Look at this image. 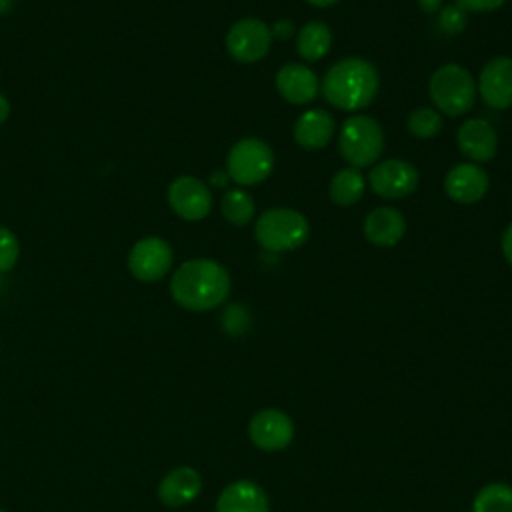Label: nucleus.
<instances>
[{
	"mask_svg": "<svg viewBox=\"0 0 512 512\" xmlns=\"http://www.w3.org/2000/svg\"><path fill=\"white\" fill-rule=\"evenodd\" d=\"M502 254H504L506 262L512 266V224L502 234Z\"/></svg>",
	"mask_w": 512,
	"mask_h": 512,
	"instance_id": "obj_30",
	"label": "nucleus"
},
{
	"mask_svg": "<svg viewBox=\"0 0 512 512\" xmlns=\"http://www.w3.org/2000/svg\"><path fill=\"white\" fill-rule=\"evenodd\" d=\"M306 2L312 4V6H318V8H326V6H332V4H336L340 0H306Z\"/></svg>",
	"mask_w": 512,
	"mask_h": 512,
	"instance_id": "obj_33",
	"label": "nucleus"
},
{
	"mask_svg": "<svg viewBox=\"0 0 512 512\" xmlns=\"http://www.w3.org/2000/svg\"><path fill=\"white\" fill-rule=\"evenodd\" d=\"M18 254H20V248L14 232L0 226V272L12 270L18 260Z\"/></svg>",
	"mask_w": 512,
	"mask_h": 512,
	"instance_id": "obj_26",
	"label": "nucleus"
},
{
	"mask_svg": "<svg viewBox=\"0 0 512 512\" xmlns=\"http://www.w3.org/2000/svg\"><path fill=\"white\" fill-rule=\"evenodd\" d=\"M504 2L506 0H456V4L466 12H490L500 8Z\"/></svg>",
	"mask_w": 512,
	"mask_h": 512,
	"instance_id": "obj_28",
	"label": "nucleus"
},
{
	"mask_svg": "<svg viewBox=\"0 0 512 512\" xmlns=\"http://www.w3.org/2000/svg\"><path fill=\"white\" fill-rule=\"evenodd\" d=\"M212 182H214L216 186H224V184H226V174H222V172L212 174Z\"/></svg>",
	"mask_w": 512,
	"mask_h": 512,
	"instance_id": "obj_35",
	"label": "nucleus"
},
{
	"mask_svg": "<svg viewBox=\"0 0 512 512\" xmlns=\"http://www.w3.org/2000/svg\"><path fill=\"white\" fill-rule=\"evenodd\" d=\"M268 508L264 488L252 480L228 484L216 500V512H268Z\"/></svg>",
	"mask_w": 512,
	"mask_h": 512,
	"instance_id": "obj_17",
	"label": "nucleus"
},
{
	"mask_svg": "<svg viewBox=\"0 0 512 512\" xmlns=\"http://www.w3.org/2000/svg\"><path fill=\"white\" fill-rule=\"evenodd\" d=\"M340 154L352 168L374 164L384 148V132L370 116H352L342 124L338 138Z\"/></svg>",
	"mask_w": 512,
	"mask_h": 512,
	"instance_id": "obj_5",
	"label": "nucleus"
},
{
	"mask_svg": "<svg viewBox=\"0 0 512 512\" xmlns=\"http://www.w3.org/2000/svg\"><path fill=\"white\" fill-rule=\"evenodd\" d=\"M334 134V118L322 108L306 110L294 124V140L306 150L324 148Z\"/></svg>",
	"mask_w": 512,
	"mask_h": 512,
	"instance_id": "obj_19",
	"label": "nucleus"
},
{
	"mask_svg": "<svg viewBox=\"0 0 512 512\" xmlns=\"http://www.w3.org/2000/svg\"><path fill=\"white\" fill-rule=\"evenodd\" d=\"M168 204L176 216L196 222L212 210V194L204 182L192 176H180L168 186Z\"/></svg>",
	"mask_w": 512,
	"mask_h": 512,
	"instance_id": "obj_10",
	"label": "nucleus"
},
{
	"mask_svg": "<svg viewBox=\"0 0 512 512\" xmlns=\"http://www.w3.org/2000/svg\"><path fill=\"white\" fill-rule=\"evenodd\" d=\"M308 220L292 208H270L262 212L254 226V236L264 250L290 252L308 240Z\"/></svg>",
	"mask_w": 512,
	"mask_h": 512,
	"instance_id": "obj_3",
	"label": "nucleus"
},
{
	"mask_svg": "<svg viewBox=\"0 0 512 512\" xmlns=\"http://www.w3.org/2000/svg\"><path fill=\"white\" fill-rule=\"evenodd\" d=\"M430 98L448 116L466 114L476 98L472 74L458 64L440 66L430 78Z\"/></svg>",
	"mask_w": 512,
	"mask_h": 512,
	"instance_id": "obj_4",
	"label": "nucleus"
},
{
	"mask_svg": "<svg viewBox=\"0 0 512 512\" xmlns=\"http://www.w3.org/2000/svg\"><path fill=\"white\" fill-rule=\"evenodd\" d=\"M0 512H6V510H0Z\"/></svg>",
	"mask_w": 512,
	"mask_h": 512,
	"instance_id": "obj_36",
	"label": "nucleus"
},
{
	"mask_svg": "<svg viewBox=\"0 0 512 512\" xmlns=\"http://www.w3.org/2000/svg\"><path fill=\"white\" fill-rule=\"evenodd\" d=\"M222 326H224V330H226L228 334H232V336H238V334L246 332L248 326H250V314H248V310H246L242 304H232V306H228V308L224 310V314H222Z\"/></svg>",
	"mask_w": 512,
	"mask_h": 512,
	"instance_id": "obj_25",
	"label": "nucleus"
},
{
	"mask_svg": "<svg viewBox=\"0 0 512 512\" xmlns=\"http://www.w3.org/2000/svg\"><path fill=\"white\" fill-rule=\"evenodd\" d=\"M202 490V478L192 466H178L170 470L158 484V498L170 508L192 502Z\"/></svg>",
	"mask_w": 512,
	"mask_h": 512,
	"instance_id": "obj_16",
	"label": "nucleus"
},
{
	"mask_svg": "<svg viewBox=\"0 0 512 512\" xmlns=\"http://www.w3.org/2000/svg\"><path fill=\"white\" fill-rule=\"evenodd\" d=\"M14 2H16V0H0V14L10 12L12 6H14Z\"/></svg>",
	"mask_w": 512,
	"mask_h": 512,
	"instance_id": "obj_34",
	"label": "nucleus"
},
{
	"mask_svg": "<svg viewBox=\"0 0 512 512\" xmlns=\"http://www.w3.org/2000/svg\"><path fill=\"white\" fill-rule=\"evenodd\" d=\"M478 90L490 108L512 106V58L496 56L480 72Z\"/></svg>",
	"mask_w": 512,
	"mask_h": 512,
	"instance_id": "obj_12",
	"label": "nucleus"
},
{
	"mask_svg": "<svg viewBox=\"0 0 512 512\" xmlns=\"http://www.w3.org/2000/svg\"><path fill=\"white\" fill-rule=\"evenodd\" d=\"M418 180H420L418 170L410 162L398 160V158L378 162L368 174L372 192L388 200H396L412 194L418 186Z\"/></svg>",
	"mask_w": 512,
	"mask_h": 512,
	"instance_id": "obj_8",
	"label": "nucleus"
},
{
	"mask_svg": "<svg viewBox=\"0 0 512 512\" xmlns=\"http://www.w3.org/2000/svg\"><path fill=\"white\" fill-rule=\"evenodd\" d=\"M272 44L270 28L258 18H244L230 26L226 34V50L228 54L242 62L250 64L264 58Z\"/></svg>",
	"mask_w": 512,
	"mask_h": 512,
	"instance_id": "obj_7",
	"label": "nucleus"
},
{
	"mask_svg": "<svg viewBox=\"0 0 512 512\" xmlns=\"http://www.w3.org/2000/svg\"><path fill=\"white\" fill-rule=\"evenodd\" d=\"M378 72L364 58H344L328 68L322 78L324 98L338 110L366 108L378 92Z\"/></svg>",
	"mask_w": 512,
	"mask_h": 512,
	"instance_id": "obj_2",
	"label": "nucleus"
},
{
	"mask_svg": "<svg viewBox=\"0 0 512 512\" xmlns=\"http://www.w3.org/2000/svg\"><path fill=\"white\" fill-rule=\"evenodd\" d=\"M248 436L260 450L276 452L292 442L294 424L282 410L266 408L250 418Z\"/></svg>",
	"mask_w": 512,
	"mask_h": 512,
	"instance_id": "obj_11",
	"label": "nucleus"
},
{
	"mask_svg": "<svg viewBox=\"0 0 512 512\" xmlns=\"http://www.w3.org/2000/svg\"><path fill=\"white\" fill-rule=\"evenodd\" d=\"M272 32V38H278V40H288L292 34H294V24L290 20H278L274 22V26L270 28Z\"/></svg>",
	"mask_w": 512,
	"mask_h": 512,
	"instance_id": "obj_29",
	"label": "nucleus"
},
{
	"mask_svg": "<svg viewBox=\"0 0 512 512\" xmlns=\"http://www.w3.org/2000/svg\"><path fill=\"white\" fill-rule=\"evenodd\" d=\"M220 208H222L224 218H226L228 222L236 224V226L248 224V222L254 218V212H256V206H254L252 196H250L248 192L240 190V188L228 190V192L222 196Z\"/></svg>",
	"mask_w": 512,
	"mask_h": 512,
	"instance_id": "obj_23",
	"label": "nucleus"
},
{
	"mask_svg": "<svg viewBox=\"0 0 512 512\" xmlns=\"http://www.w3.org/2000/svg\"><path fill=\"white\" fill-rule=\"evenodd\" d=\"M438 24H440V28H442L446 34H458V32H462V28L466 26V10L460 8L458 4L446 6V8L440 12Z\"/></svg>",
	"mask_w": 512,
	"mask_h": 512,
	"instance_id": "obj_27",
	"label": "nucleus"
},
{
	"mask_svg": "<svg viewBox=\"0 0 512 512\" xmlns=\"http://www.w3.org/2000/svg\"><path fill=\"white\" fill-rule=\"evenodd\" d=\"M364 176L358 168H342L330 180V198L338 206H352L364 194Z\"/></svg>",
	"mask_w": 512,
	"mask_h": 512,
	"instance_id": "obj_21",
	"label": "nucleus"
},
{
	"mask_svg": "<svg viewBox=\"0 0 512 512\" xmlns=\"http://www.w3.org/2000/svg\"><path fill=\"white\" fill-rule=\"evenodd\" d=\"M8 114H10V102L6 100L4 94H0V124L8 118Z\"/></svg>",
	"mask_w": 512,
	"mask_h": 512,
	"instance_id": "obj_32",
	"label": "nucleus"
},
{
	"mask_svg": "<svg viewBox=\"0 0 512 512\" xmlns=\"http://www.w3.org/2000/svg\"><path fill=\"white\" fill-rule=\"evenodd\" d=\"M440 4H442V0H418L420 10H422V12H426V14H434V12H438V10H440Z\"/></svg>",
	"mask_w": 512,
	"mask_h": 512,
	"instance_id": "obj_31",
	"label": "nucleus"
},
{
	"mask_svg": "<svg viewBox=\"0 0 512 512\" xmlns=\"http://www.w3.org/2000/svg\"><path fill=\"white\" fill-rule=\"evenodd\" d=\"M472 512H512V486L502 482L486 484L476 494Z\"/></svg>",
	"mask_w": 512,
	"mask_h": 512,
	"instance_id": "obj_22",
	"label": "nucleus"
},
{
	"mask_svg": "<svg viewBox=\"0 0 512 512\" xmlns=\"http://www.w3.org/2000/svg\"><path fill=\"white\" fill-rule=\"evenodd\" d=\"M170 294L186 310L206 312L230 294L228 270L216 260L194 258L178 266L170 280Z\"/></svg>",
	"mask_w": 512,
	"mask_h": 512,
	"instance_id": "obj_1",
	"label": "nucleus"
},
{
	"mask_svg": "<svg viewBox=\"0 0 512 512\" xmlns=\"http://www.w3.org/2000/svg\"><path fill=\"white\" fill-rule=\"evenodd\" d=\"M274 168V152L260 138L238 140L226 158L228 176L240 186H256L264 182Z\"/></svg>",
	"mask_w": 512,
	"mask_h": 512,
	"instance_id": "obj_6",
	"label": "nucleus"
},
{
	"mask_svg": "<svg viewBox=\"0 0 512 512\" xmlns=\"http://www.w3.org/2000/svg\"><path fill=\"white\" fill-rule=\"evenodd\" d=\"M444 190L458 204H474L488 192V174L478 164H458L448 170Z\"/></svg>",
	"mask_w": 512,
	"mask_h": 512,
	"instance_id": "obj_13",
	"label": "nucleus"
},
{
	"mask_svg": "<svg viewBox=\"0 0 512 512\" xmlns=\"http://www.w3.org/2000/svg\"><path fill=\"white\" fill-rule=\"evenodd\" d=\"M408 130L416 138H434L442 130V118L432 108H416L408 116Z\"/></svg>",
	"mask_w": 512,
	"mask_h": 512,
	"instance_id": "obj_24",
	"label": "nucleus"
},
{
	"mask_svg": "<svg viewBox=\"0 0 512 512\" xmlns=\"http://www.w3.org/2000/svg\"><path fill=\"white\" fill-rule=\"evenodd\" d=\"M172 248L166 240L148 236L138 240L128 254V268L134 278L142 282H156L172 266Z\"/></svg>",
	"mask_w": 512,
	"mask_h": 512,
	"instance_id": "obj_9",
	"label": "nucleus"
},
{
	"mask_svg": "<svg viewBox=\"0 0 512 512\" xmlns=\"http://www.w3.org/2000/svg\"><path fill=\"white\" fill-rule=\"evenodd\" d=\"M276 88L280 96L290 104H308L318 96V78L304 64H284L276 72Z\"/></svg>",
	"mask_w": 512,
	"mask_h": 512,
	"instance_id": "obj_14",
	"label": "nucleus"
},
{
	"mask_svg": "<svg viewBox=\"0 0 512 512\" xmlns=\"http://www.w3.org/2000/svg\"><path fill=\"white\" fill-rule=\"evenodd\" d=\"M330 44H332V32L320 20L306 22L296 34V50L308 62H316L324 58L330 50Z\"/></svg>",
	"mask_w": 512,
	"mask_h": 512,
	"instance_id": "obj_20",
	"label": "nucleus"
},
{
	"mask_svg": "<svg viewBox=\"0 0 512 512\" xmlns=\"http://www.w3.org/2000/svg\"><path fill=\"white\" fill-rule=\"evenodd\" d=\"M456 142L460 152L474 162H486L494 158L498 148V138L492 124L482 118L462 122L456 134Z\"/></svg>",
	"mask_w": 512,
	"mask_h": 512,
	"instance_id": "obj_15",
	"label": "nucleus"
},
{
	"mask_svg": "<svg viewBox=\"0 0 512 512\" xmlns=\"http://www.w3.org/2000/svg\"><path fill=\"white\" fill-rule=\"evenodd\" d=\"M406 232V220L404 216L390 206H380L374 208L366 220H364V234L366 238L382 248L394 246L400 242V238Z\"/></svg>",
	"mask_w": 512,
	"mask_h": 512,
	"instance_id": "obj_18",
	"label": "nucleus"
}]
</instances>
